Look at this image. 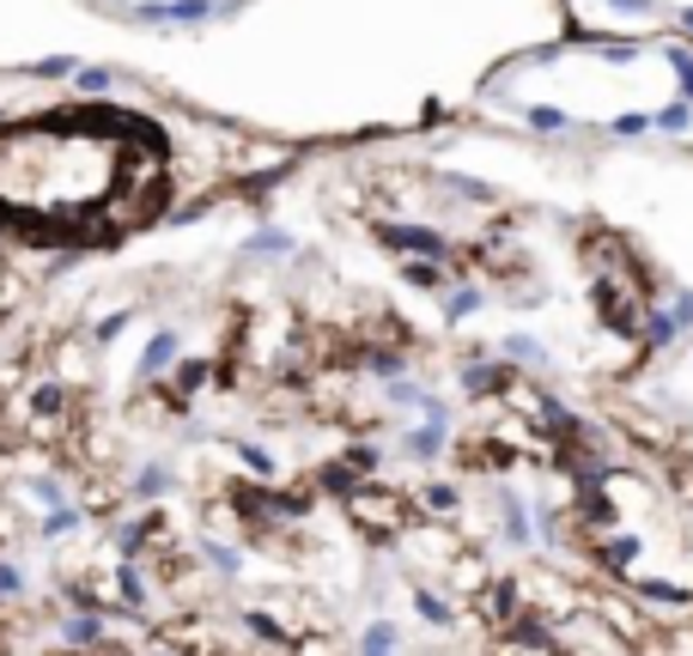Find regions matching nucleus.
Listing matches in <instances>:
<instances>
[{
  "label": "nucleus",
  "mask_w": 693,
  "mask_h": 656,
  "mask_svg": "<svg viewBox=\"0 0 693 656\" xmlns=\"http://www.w3.org/2000/svg\"><path fill=\"white\" fill-rule=\"evenodd\" d=\"M159 171L147 128L116 110H61L0 128V219L31 238H92L140 213Z\"/></svg>",
  "instance_id": "1"
}]
</instances>
